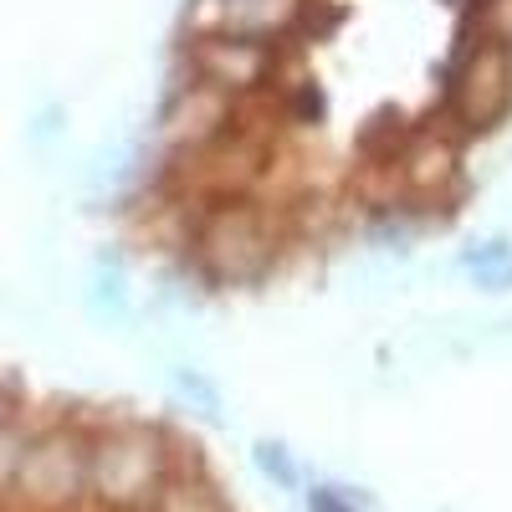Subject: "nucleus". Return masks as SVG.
I'll use <instances>...</instances> for the list:
<instances>
[{
  "instance_id": "1",
  "label": "nucleus",
  "mask_w": 512,
  "mask_h": 512,
  "mask_svg": "<svg viewBox=\"0 0 512 512\" xmlns=\"http://www.w3.org/2000/svg\"><path fill=\"white\" fill-rule=\"evenodd\" d=\"M175 477L169 441L149 425H108L88 446V497L108 512H144Z\"/></svg>"
},
{
  "instance_id": "2",
  "label": "nucleus",
  "mask_w": 512,
  "mask_h": 512,
  "mask_svg": "<svg viewBox=\"0 0 512 512\" xmlns=\"http://www.w3.org/2000/svg\"><path fill=\"white\" fill-rule=\"evenodd\" d=\"M512 113V47L477 36L451 57L446 72V118L461 134H492Z\"/></svg>"
},
{
  "instance_id": "3",
  "label": "nucleus",
  "mask_w": 512,
  "mask_h": 512,
  "mask_svg": "<svg viewBox=\"0 0 512 512\" xmlns=\"http://www.w3.org/2000/svg\"><path fill=\"white\" fill-rule=\"evenodd\" d=\"M272 226L267 210H256L251 200H216L195 226V256L216 282H251L272 267Z\"/></svg>"
},
{
  "instance_id": "4",
  "label": "nucleus",
  "mask_w": 512,
  "mask_h": 512,
  "mask_svg": "<svg viewBox=\"0 0 512 512\" xmlns=\"http://www.w3.org/2000/svg\"><path fill=\"white\" fill-rule=\"evenodd\" d=\"M88 446L93 436L72 431V425L36 431L11 497H21L31 512H72L88 497Z\"/></svg>"
},
{
  "instance_id": "5",
  "label": "nucleus",
  "mask_w": 512,
  "mask_h": 512,
  "mask_svg": "<svg viewBox=\"0 0 512 512\" xmlns=\"http://www.w3.org/2000/svg\"><path fill=\"white\" fill-rule=\"evenodd\" d=\"M195 77L216 82L231 98H251L267 93L272 82H282V57L267 41H246V36H226V31H200L190 47Z\"/></svg>"
},
{
  "instance_id": "6",
  "label": "nucleus",
  "mask_w": 512,
  "mask_h": 512,
  "mask_svg": "<svg viewBox=\"0 0 512 512\" xmlns=\"http://www.w3.org/2000/svg\"><path fill=\"white\" fill-rule=\"evenodd\" d=\"M231 128H236V98L226 88H216V82L195 77L169 98V108L159 118V139L175 149V159H185V154L210 149L221 134H231Z\"/></svg>"
},
{
  "instance_id": "7",
  "label": "nucleus",
  "mask_w": 512,
  "mask_h": 512,
  "mask_svg": "<svg viewBox=\"0 0 512 512\" xmlns=\"http://www.w3.org/2000/svg\"><path fill=\"white\" fill-rule=\"evenodd\" d=\"M400 175H405V195L431 200L461 180V154L436 128H415V134H405V149H400Z\"/></svg>"
},
{
  "instance_id": "8",
  "label": "nucleus",
  "mask_w": 512,
  "mask_h": 512,
  "mask_svg": "<svg viewBox=\"0 0 512 512\" xmlns=\"http://www.w3.org/2000/svg\"><path fill=\"white\" fill-rule=\"evenodd\" d=\"M303 6H308V0H221V6H216L221 11L216 31L246 36V41H267V47H272V36L297 31Z\"/></svg>"
},
{
  "instance_id": "9",
  "label": "nucleus",
  "mask_w": 512,
  "mask_h": 512,
  "mask_svg": "<svg viewBox=\"0 0 512 512\" xmlns=\"http://www.w3.org/2000/svg\"><path fill=\"white\" fill-rule=\"evenodd\" d=\"M149 512H226V502H221L216 482H205L200 472H175Z\"/></svg>"
},
{
  "instance_id": "10",
  "label": "nucleus",
  "mask_w": 512,
  "mask_h": 512,
  "mask_svg": "<svg viewBox=\"0 0 512 512\" xmlns=\"http://www.w3.org/2000/svg\"><path fill=\"white\" fill-rule=\"evenodd\" d=\"M354 190L364 195V205H395V195H405L400 159H395V164L364 159V164H359V175H354Z\"/></svg>"
},
{
  "instance_id": "11",
  "label": "nucleus",
  "mask_w": 512,
  "mask_h": 512,
  "mask_svg": "<svg viewBox=\"0 0 512 512\" xmlns=\"http://www.w3.org/2000/svg\"><path fill=\"white\" fill-rule=\"evenodd\" d=\"M466 272H472L487 292H502V287H512V246L507 241H487L482 251H472L466 256Z\"/></svg>"
},
{
  "instance_id": "12",
  "label": "nucleus",
  "mask_w": 512,
  "mask_h": 512,
  "mask_svg": "<svg viewBox=\"0 0 512 512\" xmlns=\"http://www.w3.org/2000/svg\"><path fill=\"white\" fill-rule=\"evenodd\" d=\"M26 446H31V431L11 420L6 431H0V497H11V492H16V477H21Z\"/></svg>"
},
{
  "instance_id": "13",
  "label": "nucleus",
  "mask_w": 512,
  "mask_h": 512,
  "mask_svg": "<svg viewBox=\"0 0 512 512\" xmlns=\"http://www.w3.org/2000/svg\"><path fill=\"white\" fill-rule=\"evenodd\" d=\"M256 466H262V472H267L282 492H297V482H303V477H297L292 451H287L282 441H262V446H256Z\"/></svg>"
},
{
  "instance_id": "14",
  "label": "nucleus",
  "mask_w": 512,
  "mask_h": 512,
  "mask_svg": "<svg viewBox=\"0 0 512 512\" xmlns=\"http://www.w3.org/2000/svg\"><path fill=\"white\" fill-rule=\"evenodd\" d=\"M308 512H359L354 497L344 487H313L308 492Z\"/></svg>"
},
{
  "instance_id": "15",
  "label": "nucleus",
  "mask_w": 512,
  "mask_h": 512,
  "mask_svg": "<svg viewBox=\"0 0 512 512\" xmlns=\"http://www.w3.org/2000/svg\"><path fill=\"white\" fill-rule=\"evenodd\" d=\"M11 420H16V405H11V395H0V431H6Z\"/></svg>"
}]
</instances>
